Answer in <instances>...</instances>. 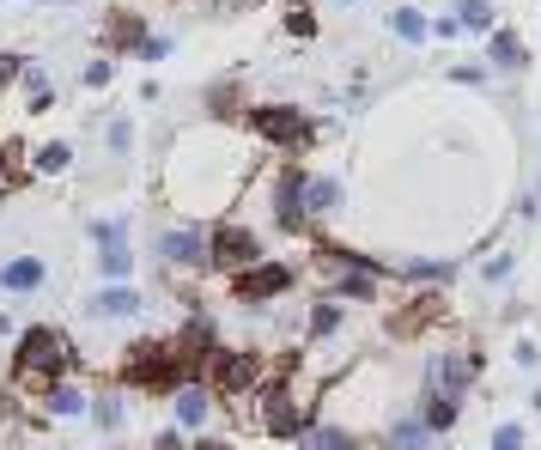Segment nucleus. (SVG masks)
<instances>
[{"instance_id":"f257e3e1","label":"nucleus","mask_w":541,"mask_h":450,"mask_svg":"<svg viewBox=\"0 0 541 450\" xmlns=\"http://www.w3.org/2000/svg\"><path fill=\"white\" fill-rule=\"evenodd\" d=\"M122 390H159V396H177L183 390V378H195V365L183 359V347L177 341H140V347H128L122 353Z\"/></svg>"},{"instance_id":"f03ea898","label":"nucleus","mask_w":541,"mask_h":450,"mask_svg":"<svg viewBox=\"0 0 541 450\" xmlns=\"http://www.w3.org/2000/svg\"><path fill=\"white\" fill-rule=\"evenodd\" d=\"M73 341L61 335V329H49V323H37V329H25L19 335V353H13V371H19V384H31L37 396L49 390V384H61L67 371H73Z\"/></svg>"},{"instance_id":"7ed1b4c3","label":"nucleus","mask_w":541,"mask_h":450,"mask_svg":"<svg viewBox=\"0 0 541 450\" xmlns=\"http://www.w3.org/2000/svg\"><path fill=\"white\" fill-rule=\"evenodd\" d=\"M250 134L268 140V146H286V153H304V146L317 140V122L298 104H256L250 110Z\"/></svg>"},{"instance_id":"20e7f679","label":"nucleus","mask_w":541,"mask_h":450,"mask_svg":"<svg viewBox=\"0 0 541 450\" xmlns=\"http://www.w3.org/2000/svg\"><path fill=\"white\" fill-rule=\"evenodd\" d=\"M256 262H262V238L250 232V225H238V219L213 225V244H207V268L244 274V268H256Z\"/></svg>"},{"instance_id":"39448f33","label":"nucleus","mask_w":541,"mask_h":450,"mask_svg":"<svg viewBox=\"0 0 541 450\" xmlns=\"http://www.w3.org/2000/svg\"><path fill=\"white\" fill-rule=\"evenodd\" d=\"M304 183H311V171H304V165H280V183H274V225H280V232H311V207H304Z\"/></svg>"},{"instance_id":"423d86ee","label":"nucleus","mask_w":541,"mask_h":450,"mask_svg":"<svg viewBox=\"0 0 541 450\" xmlns=\"http://www.w3.org/2000/svg\"><path fill=\"white\" fill-rule=\"evenodd\" d=\"M292 280H298V274H292L286 262H256V268H244V274H231V298H238V305H268V298H280Z\"/></svg>"},{"instance_id":"0eeeda50","label":"nucleus","mask_w":541,"mask_h":450,"mask_svg":"<svg viewBox=\"0 0 541 450\" xmlns=\"http://www.w3.org/2000/svg\"><path fill=\"white\" fill-rule=\"evenodd\" d=\"M207 244H213V232H201V225L189 219V225H171V232L159 238V256L171 268H207Z\"/></svg>"},{"instance_id":"6e6552de","label":"nucleus","mask_w":541,"mask_h":450,"mask_svg":"<svg viewBox=\"0 0 541 450\" xmlns=\"http://www.w3.org/2000/svg\"><path fill=\"white\" fill-rule=\"evenodd\" d=\"M475 378H481V359L475 353H438L426 365V390H444V396H462Z\"/></svg>"},{"instance_id":"1a4fd4ad","label":"nucleus","mask_w":541,"mask_h":450,"mask_svg":"<svg viewBox=\"0 0 541 450\" xmlns=\"http://www.w3.org/2000/svg\"><path fill=\"white\" fill-rule=\"evenodd\" d=\"M213 384H201V378H189L177 396H171V420L183 426V432H207V420H213Z\"/></svg>"},{"instance_id":"9d476101","label":"nucleus","mask_w":541,"mask_h":450,"mask_svg":"<svg viewBox=\"0 0 541 450\" xmlns=\"http://www.w3.org/2000/svg\"><path fill=\"white\" fill-rule=\"evenodd\" d=\"M92 317H104V323H116V317H134V311H146V292L140 286H104V292H92V305H86Z\"/></svg>"},{"instance_id":"9b49d317","label":"nucleus","mask_w":541,"mask_h":450,"mask_svg":"<svg viewBox=\"0 0 541 450\" xmlns=\"http://www.w3.org/2000/svg\"><path fill=\"white\" fill-rule=\"evenodd\" d=\"M329 292L341 298V305H347V298H353V305H377V274H365V268H335V280H329Z\"/></svg>"},{"instance_id":"f8f14e48","label":"nucleus","mask_w":541,"mask_h":450,"mask_svg":"<svg viewBox=\"0 0 541 450\" xmlns=\"http://www.w3.org/2000/svg\"><path fill=\"white\" fill-rule=\"evenodd\" d=\"M43 256H13V262H0V292H37L43 286Z\"/></svg>"},{"instance_id":"ddd939ff","label":"nucleus","mask_w":541,"mask_h":450,"mask_svg":"<svg viewBox=\"0 0 541 450\" xmlns=\"http://www.w3.org/2000/svg\"><path fill=\"white\" fill-rule=\"evenodd\" d=\"M383 450H432V426H426L420 414L390 420V426H383Z\"/></svg>"},{"instance_id":"4468645a","label":"nucleus","mask_w":541,"mask_h":450,"mask_svg":"<svg viewBox=\"0 0 541 450\" xmlns=\"http://www.w3.org/2000/svg\"><path fill=\"white\" fill-rule=\"evenodd\" d=\"M438 317H444V298H408L402 317H390V335H420V329L438 323Z\"/></svg>"},{"instance_id":"2eb2a0df","label":"nucleus","mask_w":541,"mask_h":450,"mask_svg":"<svg viewBox=\"0 0 541 450\" xmlns=\"http://www.w3.org/2000/svg\"><path fill=\"white\" fill-rule=\"evenodd\" d=\"M86 408H92V396L80 384H49L43 390V414L49 420H73V414H86Z\"/></svg>"},{"instance_id":"dca6fc26","label":"nucleus","mask_w":541,"mask_h":450,"mask_svg":"<svg viewBox=\"0 0 541 450\" xmlns=\"http://www.w3.org/2000/svg\"><path fill=\"white\" fill-rule=\"evenodd\" d=\"M298 450H359V438L347 426H335V420H311L304 438H298Z\"/></svg>"},{"instance_id":"f3484780","label":"nucleus","mask_w":541,"mask_h":450,"mask_svg":"<svg viewBox=\"0 0 541 450\" xmlns=\"http://www.w3.org/2000/svg\"><path fill=\"white\" fill-rule=\"evenodd\" d=\"M341 201H347V189H341L335 177H311V183H304V207H311V219L341 213Z\"/></svg>"},{"instance_id":"a211bd4d","label":"nucleus","mask_w":541,"mask_h":450,"mask_svg":"<svg viewBox=\"0 0 541 450\" xmlns=\"http://www.w3.org/2000/svg\"><path fill=\"white\" fill-rule=\"evenodd\" d=\"M420 420H426L432 432H450V426L462 420V396H444V390H426V402H420Z\"/></svg>"},{"instance_id":"6ab92c4d","label":"nucleus","mask_w":541,"mask_h":450,"mask_svg":"<svg viewBox=\"0 0 541 450\" xmlns=\"http://www.w3.org/2000/svg\"><path fill=\"white\" fill-rule=\"evenodd\" d=\"M104 37H110L116 49H140V43H146V19H140V13H110V19H104Z\"/></svg>"},{"instance_id":"aec40b11","label":"nucleus","mask_w":541,"mask_h":450,"mask_svg":"<svg viewBox=\"0 0 541 450\" xmlns=\"http://www.w3.org/2000/svg\"><path fill=\"white\" fill-rule=\"evenodd\" d=\"M487 67H529L523 37H517V31H493V37H487Z\"/></svg>"},{"instance_id":"412c9836","label":"nucleus","mask_w":541,"mask_h":450,"mask_svg":"<svg viewBox=\"0 0 541 450\" xmlns=\"http://www.w3.org/2000/svg\"><path fill=\"white\" fill-rule=\"evenodd\" d=\"M98 274H104L110 286H122V280L134 274V250H128V244H104V250H98Z\"/></svg>"},{"instance_id":"4be33fe9","label":"nucleus","mask_w":541,"mask_h":450,"mask_svg":"<svg viewBox=\"0 0 541 450\" xmlns=\"http://www.w3.org/2000/svg\"><path fill=\"white\" fill-rule=\"evenodd\" d=\"M390 31H396L402 43H426V31H432V25H426V13H420V7H396V13H390Z\"/></svg>"},{"instance_id":"5701e85b","label":"nucleus","mask_w":541,"mask_h":450,"mask_svg":"<svg viewBox=\"0 0 541 450\" xmlns=\"http://www.w3.org/2000/svg\"><path fill=\"white\" fill-rule=\"evenodd\" d=\"M347 323V311H341V298H317V305H311V335L323 341V335H335Z\"/></svg>"},{"instance_id":"b1692460","label":"nucleus","mask_w":541,"mask_h":450,"mask_svg":"<svg viewBox=\"0 0 541 450\" xmlns=\"http://www.w3.org/2000/svg\"><path fill=\"white\" fill-rule=\"evenodd\" d=\"M456 25H462V31H499V19H493L487 0H462V7H456Z\"/></svg>"},{"instance_id":"393cba45","label":"nucleus","mask_w":541,"mask_h":450,"mask_svg":"<svg viewBox=\"0 0 541 450\" xmlns=\"http://www.w3.org/2000/svg\"><path fill=\"white\" fill-rule=\"evenodd\" d=\"M67 159H73V146H67V140L37 146V171H43V177H61V171H67Z\"/></svg>"},{"instance_id":"a878e982","label":"nucleus","mask_w":541,"mask_h":450,"mask_svg":"<svg viewBox=\"0 0 541 450\" xmlns=\"http://www.w3.org/2000/svg\"><path fill=\"white\" fill-rule=\"evenodd\" d=\"M92 244L104 250V244H128V219H98L92 225Z\"/></svg>"},{"instance_id":"bb28decb","label":"nucleus","mask_w":541,"mask_h":450,"mask_svg":"<svg viewBox=\"0 0 541 450\" xmlns=\"http://www.w3.org/2000/svg\"><path fill=\"white\" fill-rule=\"evenodd\" d=\"M92 420L116 432V426H122V396H98V402H92Z\"/></svg>"},{"instance_id":"cd10ccee","label":"nucleus","mask_w":541,"mask_h":450,"mask_svg":"<svg viewBox=\"0 0 541 450\" xmlns=\"http://www.w3.org/2000/svg\"><path fill=\"white\" fill-rule=\"evenodd\" d=\"M110 73H116L110 61H86V67H80V86H86V92H104V86H110Z\"/></svg>"},{"instance_id":"c85d7f7f","label":"nucleus","mask_w":541,"mask_h":450,"mask_svg":"<svg viewBox=\"0 0 541 450\" xmlns=\"http://www.w3.org/2000/svg\"><path fill=\"white\" fill-rule=\"evenodd\" d=\"M402 274H408V280H432V286H438V280H450V262H408Z\"/></svg>"},{"instance_id":"c756f323","label":"nucleus","mask_w":541,"mask_h":450,"mask_svg":"<svg viewBox=\"0 0 541 450\" xmlns=\"http://www.w3.org/2000/svg\"><path fill=\"white\" fill-rule=\"evenodd\" d=\"M523 444H529V432H523L517 420H505V426L493 432V450H523Z\"/></svg>"},{"instance_id":"7c9ffc66","label":"nucleus","mask_w":541,"mask_h":450,"mask_svg":"<svg viewBox=\"0 0 541 450\" xmlns=\"http://www.w3.org/2000/svg\"><path fill=\"white\" fill-rule=\"evenodd\" d=\"M25 73V55H13V49H0V92H7L13 80Z\"/></svg>"},{"instance_id":"2f4dec72","label":"nucleus","mask_w":541,"mask_h":450,"mask_svg":"<svg viewBox=\"0 0 541 450\" xmlns=\"http://www.w3.org/2000/svg\"><path fill=\"white\" fill-rule=\"evenodd\" d=\"M128 146H134V122L116 116V122H110V153H128Z\"/></svg>"},{"instance_id":"473e14b6","label":"nucleus","mask_w":541,"mask_h":450,"mask_svg":"<svg viewBox=\"0 0 541 450\" xmlns=\"http://www.w3.org/2000/svg\"><path fill=\"white\" fill-rule=\"evenodd\" d=\"M286 31H292V37H317V19L304 13V7H292V13H286Z\"/></svg>"},{"instance_id":"72a5a7b5","label":"nucleus","mask_w":541,"mask_h":450,"mask_svg":"<svg viewBox=\"0 0 541 450\" xmlns=\"http://www.w3.org/2000/svg\"><path fill=\"white\" fill-rule=\"evenodd\" d=\"M450 73H456V80H462V86H487V67H481V61H456Z\"/></svg>"},{"instance_id":"f704fd0d","label":"nucleus","mask_w":541,"mask_h":450,"mask_svg":"<svg viewBox=\"0 0 541 450\" xmlns=\"http://www.w3.org/2000/svg\"><path fill=\"white\" fill-rule=\"evenodd\" d=\"M134 55H140V61H165V55H171V37H146Z\"/></svg>"},{"instance_id":"c9c22d12","label":"nucleus","mask_w":541,"mask_h":450,"mask_svg":"<svg viewBox=\"0 0 541 450\" xmlns=\"http://www.w3.org/2000/svg\"><path fill=\"white\" fill-rule=\"evenodd\" d=\"M152 450H189V432H183V426H171V432L152 438Z\"/></svg>"},{"instance_id":"e433bc0d","label":"nucleus","mask_w":541,"mask_h":450,"mask_svg":"<svg viewBox=\"0 0 541 450\" xmlns=\"http://www.w3.org/2000/svg\"><path fill=\"white\" fill-rule=\"evenodd\" d=\"M511 268H517V256H493L481 274H487V280H511Z\"/></svg>"},{"instance_id":"4c0bfd02","label":"nucleus","mask_w":541,"mask_h":450,"mask_svg":"<svg viewBox=\"0 0 541 450\" xmlns=\"http://www.w3.org/2000/svg\"><path fill=\"white\" fill-rule=\"evenodd\" d=\"M517 365H523V371L541 365V347H535V341H517Z\"/></svg>"},{"instance_id":"58836bf2","label":"nucleus","mask_w":541,"mask_h":450,"mask_svg":"<svg viewBox=\"0 0 541 450\" xmlns=\"http://www.w3.org/2000/svg\"><path fill=\"white\" fill-rule=\"evenodd\" d=\"M189 450H231V444H225V438H195Z\"/></svg>"},{"instance_id":"ea45409f","label":"nucleus","mask_w":541,"mask_h":450,"mask_svg":"<svg viewBox=\"0 0 541 450\" xmlns=\"http://www.w3.org/2000/svg\"><path fill=\"white\" fill-rule=\"evenodd\" d=\"M43 7H80V0H43Z\"/></svg>"},{"instance_id":"a19ab883","label":"nucleus","mask_w":541,"mask_h":450,"mask_svg":"<svg viewBox=\"0 0 541 450\" xmlns=\"http://www.w3.org/2000/svg\"><path fill=\"white\" fill-rule=\"evenodd\" d=\"M7 329H13V323H7V311H0V335H7Z\"/></svg>"},{"instance_id":"79ce46f5","label":"nucleus","mask_w":541,"mask_h":450,"mask_svg":"<svg viewBox=\"0 0 541 450\" xmlns=\"http://www.w3.org/2000/svg\"><path fill=\"white\" fill-rule=\"evenodd\" d=\"M0 171H7V153H0Z\"/></svg>"},{"instance_id":"37998d69","label":"nucleus","mask_w":541,"mask_h":450,"mask_svg":"<svg viewBox=\"0 0 541 450\" xmlns=\"http://www.w3.org/2000/svg\"><path fill=\"white\" fill-rule=\"evenodd\" d=\"M535 408H541V390H535Z\"/></svg>"}]
</instances>
